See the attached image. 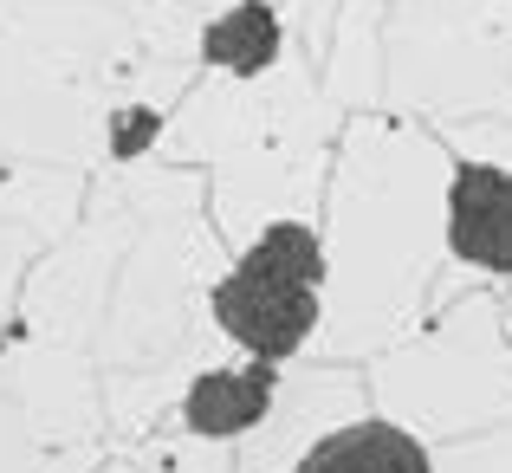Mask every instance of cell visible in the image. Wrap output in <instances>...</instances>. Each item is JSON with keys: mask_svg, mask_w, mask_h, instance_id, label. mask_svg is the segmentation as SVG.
<instances>
[{"mask_svg": "<svg viewBox=\"0 0 512 473\" xmlns=\"http://www.w3.org/2000/svg\"><path fill=\"white\" fill-rule=\"evenodd\" d=\"M299 473H428V454L396 422H357L318 441L299 461Z\"/></svg>", "mask_w": 512, "mask_h": 473, "instance_id": "cell-3", "label": "cell"}, {"mask_svg": "<svg viewBox=\"0 0 512 473\" xmlns=\"http://www.w3.org/2000/svg\"><path fill=\"white\" fill-rule=\"evenodd\" d=\"M273 402V363L253 357L247 370H214L188 389V428L195 435H240L253 428Z\"/></svg>", "mask_w": 512, "mask_h": 473, "instance_id": "cell-4", "label": "cell"}, {"mask_svg": "<svg viewBox=\"0 0 512 473\" xmlns=\"http://www.w3.org/2000/svg\"><path fill=\"white\" fill-rule=\"evenodd\" d=\"M201 52H208V65L240 72V78L266 72V65L279 59V13L266 7V0H240V7H227L221 20L208 26Z\"/></svg>", "mask_w": 512, "mask_h": 473, "instance_id": "cell-5", "label": "cell"}, {"mask_svg": "<svg viewBox=\"0 0 512 473\" xmlns=\"http://www.w3.org/2000/svg\"><path fill=\"white\" fill-rule=\"evenodd\" d=\"M448 240L461 260L512 273V169L461 162L448 188Z\"/></svg>", "mask_w": 512, "mask_h": 473, "instance_id": "cell-2", "label": "cell"}, {"mask_svg": "<svg viewBox=\"0 0 512 473\" xmlns=\"http://www.w3.org/2000/svg\"><path fill=\"white\" fill-rule=\"evenodd\" d=\"M318 292H325V247H318V234L305 221H273L247 247V260L214 286V318L260 363H279L318 324Z\"/></svg>", "mask_w": 512, "mask_h": 473, "instance_id": "cell-1", "label": "cell"}]
</instances>
